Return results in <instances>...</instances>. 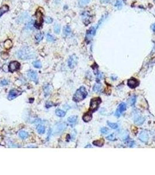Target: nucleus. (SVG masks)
Wrapping results in <instances>:
<instances>
[{"label":"nucleus","mask_w":155,"mask_h":175,"mask_svg":"<svg viewBox=\"0 0 155 175\" xmlns=\"http://www.w3.org/2000/svg\"><path fill=\"white\" fill-rule=\"evenodd\" d=\"M36 52L33 48L30 47H25L18 51L17 57L19 59L23 60L33 58L36 57Z\"/></svg>","instance_id":"nucleus-1"},{"label":"nucleus","mask_w":155,"mask_h":175,"mask_svg":"<svg viewBox=\"0 0 155 175\" xmlns=\"http://www.w3.org/2000/svg\"><path fill=\"white\" fill-rule=\"evenodd\" d=\"M87 92L86 88L84 87H81L76 91L75 93L73 96V100L75 102H79L86 98Z\"/></svg>","instance_id":"nucleus-2"},{"label":"nucleus","mask_w":155,"mask_h":175,"mask_svg":"<svg viewBox=\"0 0 155 175\" xmlns=\"http://www.w3.org/2000/svg\"><path fill=\"white\" fill-rule=\"evenodd\" d=\"M36 22L34 24L36 25V27L37 28H40L42 25V23L43 22V14L40 9H38L36 13Z\"/></svg>","instance_id":"nucleus-3"},{"label":"nucleus","mask_w":155,"mask_h":175,"mask_svg":"<svg viewBox=\"0 0 155 175\" xmlns=\"http://www.w3.org/2000/svg\"><path fill=\"white\" fill-rule=\"evenodd\" d=\"M101 99L100 97H95L93 98L90 100V109L92 112H95L98 109L99 105L101 103Z\"/></svg>","instance_id":"nucleus-4"},{"label":"nucleus","mask_w":155,"mask_h":175,"mask_svg":"<svg viewBox=\"0 0 155 175\" xmlns=\"http://www.w3.org/2000/svg\"><path fill=\"white\" fill-rule=\"evenodd\" d=\"M96 32V28L95 27H91L87 31L86 34V40L87 42H89L92 39L94 36L95 35Z\"/></svg>","instance_id":"nucleus-5"},{"label":"nucleus","mask_w":155,"mask_h":175,"mask_svg":"<svg viewBox=\"0 0 155 175\" xmlns=\"http://www.w3.org/2000/svg\"><path fill=\"white\" fill-rule=\"evenodd\" d=\"M20 67V63L16 61H14L10 63V65H9V71L11 73H13L14 71L19 69Z\"/></svg>","instance_id":"nucleus-6"},{"label":"nucleus","mask_w":155,"mask_h":175,"mask_svg":"<svg viewBox=\"0 0 155 175\" xmlns=\"http://www.w3.org/2000/svg\"><path fill=\"white\" fill-rule=\"evenodd\" d=\"M78 58L75 55H72L69 57V60L68 61V65L70 68H73L75 67V65L77 64Z\"/></svg>","instance_id":"nucleus-7"},{"label":"nucleus","mask_w":155,"mask_h":175,"mask_svg":"<svg viewBox=\"0 0 155 175\" xmlns=\"http://www.w3.org/2000/svg\"><path fill=\"white\" fill-rule=\"evenodd\" d=\"M126 104L124 103H121L120 104L119 106H118V109L116 110V113H115V116L117 117H119L121 115V114L122 113H123L126 110Z\"/></svg>","instance_id":"nucleus-8"},{"label":"nucleus","mask_w":155,"mask_h":175,"mask_svg":"<svg viewBox=\"0 0 155 175\" xmlns=\"http://www.w3.org/2000/svg\"><path fill=\"white\" fill-rule=\"evenodd\" d=\"M139 82L136 79L134 78H132L131 79H128L127 82V85L130 88L134 89L136 88L139 85Z\"/></svg>","instance_id":"nucleus-9"},{"label":"nucleus","mask_w":155,"mask_h":175,"mask_svg":"<svg viewBox=\"0 0 155 175\" xmlns=\"http://www.w3.org/2000/svg\"><path fill=\"white\" fill-rule=\"evenodd\" d=\"M67 127L65 123H58V124H57L55 126V134H59L61 133V132H63V131L65 130V128Z\"/></svg>","instance_id":"nucleus-10"},{"label":"nucleus","mask_w":155,"mask_h":175,"mask_svg":"<svg viewBox=\"0 0 155 175\" xmlns=\"http://www.w3.org/2000/svg\"><path fill=\"white\" fill-rule=\"evenodd\" d=\"M22 92H19V91H17L15 89H12L9 93L8 96V99L9 100H12L16 98L17 96L20 95L21 94Z\"/></svg>","instance_id":"nucleus-11"},{"label":"nucleus","mask_w":155,"mask_h":175,"mask_svg":"<svg viewBox=\"0 0 155 175\" xmlns=\"http://www.w3.org/2000/svg\"><path fill=\"white\" fill-rule=\"evenodd\" d=\"M28 76L32 81L35 82H37L38 78H37V74L36 71L33 70L29 71L28 73Z\"/></svg>","instance_id":"nucleus-12"},{"label":"nucleus","mask_w":155,"mask_h":175,"mask_svg":"<svg viewBox=\"0 0 155 175\" xmlns=\"http://www.w3.org/2000/svg\"><path fill=\"white\" fill-rule=\"evenodd\" d=\"M139 140L143 142H146L149 140V136L146 131H142L140 133L139 136Z\"/></svg>","instance_id":"nucleus-13"},{"label":"nucleus","mask_w":155,"mask_h":175,"mask_svg":"<svg viewBox=\"0 0 155 175\" xmlns=\"http://www.w3.org/2000/svg\"><path fill=\"white\" fill-rule=\"evenodd\" d=\"M134 121H135V123H136V124L140 125V124H142L143 123V122H144V121H145V118L143 117H142L141 116L137 114V115L135 116V119H134Z\"/></svg>","instance_id":"nucleus-14"},{"label":"nucleus","mask_w":155,"mask_h":175,"mask_svg":"<svg viewBox=\"0 0 155 175\" xmlns=\"http://www.w3.org/2000/svg\"><path fill=\"white\" fill-rule=\"evenodd\" d=\"M9 9H10V8L7 5H4L0 7V17L2 16L5 13L9 11Z\"/></svg>","instance_id":"nucleus-15"},{"label":"nucleus","mask_w":155,"mask_h":175,"mask_svg":"<svg viewBox=\"0 0 155 175\" xmlns=\"http://www.w3.org/2000/svg\"><path fill=\"white\" fill-rule=\"evenodd\" d=\"M92 119V113L88 112L85 114L83 116V120L85 122H89Z\"/></svg>","instance_id":"nucleus-16"},{"label":"nucleus","mask_w":155,"mask_h":175,"mask_svg":"<svg viewBox=\"0 0 155 175\" xmlns=\"http://www.w3.org/2000/svg\"><path fill=\"white\" fill-rule=\"evenodd\" d=\"M104 144V140L103 139H100V140H96V141L93 142V144L97 146H102Z\"/></svg>","instance_id":"nucleus-17"},{"label":"nucleus","mask_w":155,"mask_h":175,"mask_svg":"<svg viewBox=\"0 0 155 175\" xmlns=\"http://www.w3.org/2000/svg\"><path fill=\"white\" fill-rule=\"evenodd\" d=\"M13 43L11 40H6L4 42V47L6 49H10L12 47Z\"/></svg>","instance_id":"nucleus-18"},{"label":"nucleus","mask_w":155,"mask_h":175,"mask_svg":"<svg viewBox=\"0 0 155 175\" xmlns=\"http://www.w3.org/2000/svg\"><path fill=\"white\" fill-rule=\"evenodd\" d=\"M19 136L22 140H25L28 137V133L24 131H20L19 133Z\"/></svg>","instance_id":"nucleus-19"},{"label":"nucleus","mask_w":155,"mask_h":175,"mask_svg":"<svg viewBox=\"0 0 155 175\" xmlns=\"http://www.w3.org/2000/svg\"><path fill=\"white\" fill-rule=\"evenodd\" d=\"M37 131L38 133H39L40 134H43L44 133L45 131H46L45 127L42 125H39L37 127Z\"/></svg>","instance_id":"nucleus-20"},{"label":"nucleus","mask_w":155,"mask_h":175,"mask_svg":"<svg viewBox=\"0 0 155 175\" xmlns=\"http://www.w3.org/2000/svg\"><path fill=\"white\" fill-rule=\"evenodd\" d=\"M55 114H56V115L57 116L60 117H64L65 116L66 113L64 111H63V110H60V109H57L55 111Z\"/></svg>","instance_id":"nucleus-21"},{"label":"nucleus","mask_w":155,"mask_h":175,"mask_svg":"<svg viewBox=\"0 0 155 175\" xmlns=\"http://www.w3.org/2000/svg\"><path fill=\"white\" fill-rule=\"evenodd\" d=\"M77 119L78 117L77 116H70L68 118V122L69 123L73 124V123H76V122L77 121Z\"/></svg>","instance_id":"nucleus-22"},{"label":"nucleus","mask_w":155,"mask_h":175,"mask_svg":"<svg viewBox=\"0 0 155 175\" xmlns=\"http://www.w3.org/2000/svg\"><path fill=\"white\" fill-rule=\"evenodd\" d=\"M102 90V85L100 83H96L93 87V91L95 92H100Z\"/></svg>","instance_id":"nucleus-23"},{"label":"nucleus","mask_w":155,"mask_h":175,"mask_svg":"<svg viewBox=\"0 0 155 175\" xmlns=\"http://www.w3.org/2000/svg\"><path fill=\"white\" fill-rule=\"evenodd\" d=\"M90 2V0H79V5L81 6H84L89 4Z\"/></svg>","instance_id":"nucleus-24"},{"label":"nucleus","mask_w":155,"mask_h":175,"mask_svg":"<svg viewBox=\"0 0 155 175\" xmlns=\"http://www.w3.org/2000/svg\"><path fill=\"white\" fill-rule=\"evenodd\" d=\"M34 23L33 20H31V21L28 22L26 25V28L28 29H29V30H32V29H33L34 28Z\"/></svg>","instance_id":"nucleus-25"},{"label":"nucleus","mask_w":155,"mask_h":175,"mask_svg":"<svg viewBox=\"0 0 155 175\" xmlns=\"http://www.w3.org/2000/svg\"><path fill=\"white\" fill-rule=\"evenodd\" d=\"M71 28H69V26H67L64 27V34H65V35H66V36L69 35V34L71 33Z\"/></svg>","instance_id":"nucleus-26"},{"label":"nucleus","mask_w":155,"mask_h":175,"mask_svg":"<svg viewBox=\"0 0 155 175\" xmlns=\"http://www.w3.org/2000/svg\"><path fill=\"white\" fill-rule=\"evenodd\" d=\"M107 124L110 128H113V129H117L118 127V125L117 123H111V122H107Z\"/></svg>","instance_id":"nucleus-27"},{"label":"nucleus","mask_w":155,"mask_h":175,"mask_svg":"<svg viewBox=\"0 0 155 175\" xmlns=\"http://www.w3.org/2000/svg\"><path fill=\"white\" fill-rule=\"evenodd\" d=\"M43 38V34L42 33H39L36 35L35 39L37 42H40Z\"/></svg>","instance_id":"nucleus-28"},{"label":"nucleus","mask_w":155,"mask_h":175,"mask_svg":"<svg viewBox=\"0 0 155 175\" xmlns=\"http://www.w3.org/2000/svg\"><path fill=\"white\" fill-rule=\"evenodd\" d=\"M33 65L36 68H40L42 67V63L40 61H35L33 63Z\"/></svg>","instance_id":"nucleus-29"},{"label":"nucleus","mask_w":155,"mask_h":175,"mask_svg":"<svg viewBox=\"0 0 155 175\" xmlns=\"http://www.w3.org/2000/svg\"><path fill=\"white\" fill-rule=\"evenodd\" d=\"M47 40L48 42H53L55 41V39L52 35H51L50 34L48 33L47 34Z\"/></svg>","instance_id":"nucleus-30"},{"label":"nucleus","mask_w":155,"mask_h":175,"mask_svg":"<svg viewBox=\"0 0 155 175\" xmlns=\"http://www.w3.org/2000/svg\"><path fill=\"white\" fill-rule=\"evenodd\" d=\"M106 138L108 140H109V141H116V137H115L114 134H111L109 135V136H107V137H106Z\"/></svg>","instance_id":"nucleus-31"},{"label":"nucleus","mask_w":155,"mask_h":175,"mask_svg":"<svg viewBox=\"0 0 155 175\" xmlns=\"http://www.w3.org/2000/svg\"><path fill=\"white\" fill-rule=\"evenodd\" d=\"M50 86H49L48 85H47L45 86V88H44L45 96H47V95H48L49 92H50Z\"/></svg>","instance_id":"nucleus-32"},{"label":"nucleus","mask_w":155,"mask_h":175,"mask_svg":"<svg viewBox=\"0 0 155 175\" xmlns=\"http://www.w3.org/2000/svg\"><path fill=\"white\" fill-rule=\"evenodd\" d=\"M135 102H136V96H134L132 97H131V99H130V104H131V106L135 105Z\"/></svg>","instance_id":"nucleus-33"},{"label":"nucleus","mask_w":155,"mask_h":175,"mask_svg":"<svg viewBox=\"0 0 155 175\" xmlns=\"http://www.w3.org/2000/svg\"><path fill=\"white\" fill-rule=\"evenodd\" d=\"M54 32L56 33H59L60 32V26L58 25H55L54 26Z\"/></svg>","instance_id":"nucleus-34"},{"label":"nucleus","mask_w":155,"mask_h":175,"mask_svg":"<svg viewBox=\"0 0 155 175\" xmlns=\"http://www.w3.org/2000/svg\"><path fill=\"white\" fill-rule=\"evenodd\" d=\"M53 19L51 18V17H49V16H47V17L46 18V19H45V22H46V24H51V23L53 22Z\"/></svg>","instance_id":"nucleus-35"},{"label":"nucleus","mask_w":155,"mask_h":175,"mask_svg":"<svg viewBox=\"0 0 155 175\" xmlns=\"http://www.w3.org/2000/svg\"><path fill=\"white\" fill-rule=\"evenodd\" d=\"M115 5H116V6H117L118 8H121L122 7V2H121V1H119V0H118V1H116Z\"/></svg>","instance_id":"nucleus-36"},{"label":"nucleus","mask_w":155,"mask_h":175,"mask_svg":"<svg viewBox=\"0 0 155 175\" xmlns=\"http://www.w3.org/2000/svg\"><path fill=\"white\" fill-rule=\"evenodd\" d=\"M100 132H101L102 134H106L108 133V129L107 128H106V127H103V128H101V130H100Z\"/></svg>","instance_id":"nucleus-37"},{"label":"nucleus","mask_w":155,"mask_h":175,"mask_svg":"<svg viewBox=\"0 0 155 175\" xmlns=\"http://www.w3.org/2000/svg\"><path fill=\"white\" fill-rule=\"evenodd\" d=\"M8 82L6 80H5V79H4V80H2L0 82V85L1 86L6 85H8Z\"/></svg>","instance_id":"nucleus-38"},{"label":"nucleus","mask_w":155,"mask_h":175,"mask_svg":"<svg viewBox=\"0 0 155 175\" xmlns=\"http://www.w3.org/2000/svg\"><path fill=\"white\" fill-rule=\"evenodd\" d=\"M100 1L103 3H107V2H109L110 0H100Z\"/></svg>","instance_id":"nucleus-39"},{"label":"nucleus","mask_w":155,"mask_h":175,"mask_svg":"<svg viewBox=\"0 0 155 175\" xmlns=\"http://www.w3.org/2000/svg\"><path fill=\"white\" fill-rule=\"evenodd\" d=\"M152 29H153V32H155V24L153 25V26H152Z\"/></svg>","instance_id":"nucleus-40"},{"label":"nucleus","mask_w":155,"mask_h":175,"mask_svg":"<svg viewBox=\"0 0 155 175\" xmlns=\"http://www.w3.org/2000/svg\"><path fill=\"white\" fill-rule=\"evenodd\" d=\"M88 147H89V148H91V147H92V146H91V145H87V146H86V147H85V148H88Z\"/></svg>","instance_id":"nucleus-41"}]
</instances>
